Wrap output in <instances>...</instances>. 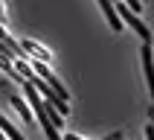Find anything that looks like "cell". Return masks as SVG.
I'll list each match as a JSON object with an SVG mask.
<instances>
[{
	"label": "cell",
	"mask_w": 154,
	"mask_h": 140,
	"mask_svg": "<svg viewBox=\"0 0 154 140\" xmlns=\"http://www.w3.org/2000/svg\"><path fill=\"white\" fill-rule=\"evenodd\" d=\"M12 105H15V111L20 114V117H23L26 122H32V108H29V105H26V102H23V99H20L17 94L12 96Z\"/></svg>",
	"instance_id": "cell-6"
},
{
	"label": "cell",
	"mask_w": 154,
	"mask_h": 140,
	"mask_svg": "<svg viewBox=\"0 0 154 140\" xmlns=\"http://www.w3.org/2000/svg\"><path fill=\"white\" fill-rule=\"evenodd\" d=\"M113 9H116V15H119V21L131 24V29H134V32H137L140 38H143V41H151V29H148V26L143 24V21H140V18L134 15V12H131L128 6H125V3H119V6H113Z\"/></svg>",
	"instance_id": "cell-1"
},
{
	"label": "cell",
	"mask_w": 154,
	"mask_h": 140,
	"mask_svg": "<svg viewBox=\"0 0 154 140\" xmlns=\"http://www.w3.org/2000/svg\"><path fill=\"white\" fill-rule=\"evenodd\" d=\"M146 137H148V140H154V126H148V129H146Z\"/></svg>",
	"instance_id": "cell-8"
},
{
	"label": "cell",
	"mask_w": 154,
	"mask_h": 140,
	"mask_svg": "<svg viewBox=\"0 0 154 140\" xmlns=\"http://www.w3.org/2000/svg\"><path fill=\"white\" fill-rule=\"evenodd\" d=\"M143 70H146L148 88H151V96H154V56H151V41H143Z\"/></svg>",
	"instance_id": "cell-2"
},
{
	"label": "cell",
	"mask_w": 154,
	"mask_h": 140,
	"mask_svg": "<svg viewBox=\"0 0 154 140\" xmlns=\"http://www.w3.org/2000/svg\"><path fill=\"white\" fill-rule=\"evenodd\" d=\"M99 6H102V12H105V18H108V24H111V29L119 32L122 21H119V15H116V9H113V0H99Z\"/></svg>",
	"instance_id": "cell-3"
},
{
	"label": "cell",
	"mask_w": 154,
	"mask_h": 140,
	"mask_svg": "<svg viewBox=\"0 0 154 140\" xmlns=\"http://www.w3.org/2000/svg\"><path fill=\"white\" fill-rule=\"evenodd\" d=\"M0 140H6V137H3V131H0Z\"/></svg>",
	"instance_id": "cell-12"
},
{
	"label": "cell",
	"mask_w": 154,
	"mask_h": 140,
	"mask_svg": "<svg viewBox=\"0 0 154 140\" xmlns=\"http://www.w3.org/2000/svg\"><path fill=\"white\" fill-rule=\"evenodd\" d=\"M0 131H3V134H6L9 140H23V134H20V131H17L15 126H12V122H9L6 117H3V114H0Z\"/></svg>",
	"instance_id": "cell-5"
},
{
	"label": "cell",
	"mask_w": 154,
	"mask_h": 140,
	"mask_svg": "<svg viewBox=\"0 0 154 140\" xmlns=\"http://www.w3.org/2000/svg\"><path fill=\"white\" fill-rule=\"evenodd\" d=\"M64 140H82V137H76V134H67V137H64Z\"/></svg>",
	"instance_id": "cell-10"
},
{
	"label": "cell",
	"mask_w": 154,
	"mask_h": 140,
	"mask_svg": "<svg viewBox=\"0 0 154 140\" xmlns=\"http://www.w3.org/2000/svg\"><path fill=\"white\" fill-rule=\"evenodd\" d=\"M20 47H23V52H26V56H32V59H41V61H47V59H50V52L44 50V47H38L35 41H23Z\"/></svg>",
	"instance_id": "cell-4"
},
{
	"label": "cell",
	"mask_w": 154,
	"mask_h": 140,
	"mask_svg": "<svg viewBox=\"0 0 154 140\" xmlns=\"http://www.w3.org/2000/svg\"><path fill=\"white\" fill-rule=\"evenodd\" d=\"M105 140H122V134L116 131V134H111V137H105Z\"/></svg>",
	"instance_id": "cell-9"
},
{
	"label": "cell",
	"mask_w": 154,
	"mask_h": 140,
	"mask_svg": "<svg viewBox=\"0 0 154 140\" xmlns=\"http://www.w3.org/2000/svg\"><path fill=\"white\" fill-rule=\"evenodd\" d=\"M0 21H3V9H0Z\"/></svg>",
	"instance_id": "cell-11"
},
{
	"label": "cell",
	"mask_w": 154,
	"mask_h": 140,
	"mask_svg": "<svg viewBox=\"0 0 154 140\" xmlns=\"http://www.w3.org/2000/svg\"><path fill=\"white\" fill-rule=\"evenodd\" d=\"M125 6H128V9H134V12H137V9L143 6V3H140V0H125Z\"/></svg>",
	"instance_id": "cell-7"
}]
</instances>
